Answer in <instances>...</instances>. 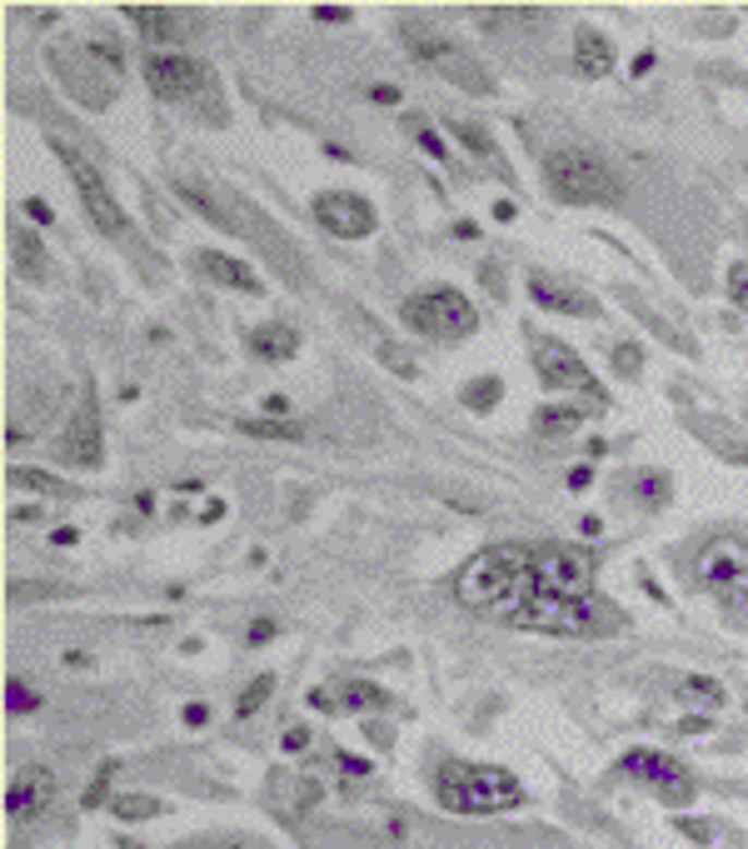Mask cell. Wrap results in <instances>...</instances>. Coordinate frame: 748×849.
Instances as JSON below:
<instances>
[{
    "label": "cell",
    "mask_w": 748,
    "mask_h": 849,
    "mask_svg": "<svg viewBox=\"0 0 748 849\" xmlns=\"http://www.w3.org/2000/svg\"><path fill=\"white\" fill-rule=\"evenodd\" d=\"M529 296H534L544 310H564V315H599V300H594V296L564 290V285L544 280V275H534V280H529Z\"/></svg>",
    "instance_id": "obj_18"
},
{
    "label": "cell",
    "mask_w": 748,
    "mask_h": 849,
    "mask_svg": "<svg viewBox=\"0 0 748 849\" xmlns=\"http://www.w3.org/2000/svg\"><path fill=\"white\" fill-rule=\"evenodd\" d=\"M269 690H275V674H255L245 695L234 699V715H240V720H250V715H255V709L269 699Z\"/></svg>",
    "instance_id": "obj_27"
},
{
    "label": "cell",
    "mask_w": 748,
    "mask_h": 849,
    "mask_svg": "<svg viewBox=\"0 0 748 849\" xmlns=\"http://www.w3.org/2000/svg\"><path fill=\"white\" fill-rule=\"evenodd\" d=\"M589 415H599L594 405H544V410L534 415V424L544 430V435H554V430H574V424H584Z\"/></svg>",
    "instance_id": "obj_23"
},
{
    "label": "cell",
    "mask_w": 748,
    "mask_h": 849,
    "mask_svg": "<svg viewBox=\"0 0 748 849\" xmlns=\"http://www.w3.org/2000/svg\"><path fill=\"white\" fill-rule=\"evenodd\" d=\"M455 135H459V141H465L474 155H490L494 166H499V155H494V141H490V135H484L480 125H469V120H459V125H455Z\"/></svg>",
    "instance_id": "obj_30"
},
{
    "label": "cell",
    "mask_w": 748,
    "mask_h": 849,
    "mask_svg": "<svg viewBox=\"0 0 748 849\" xmlns=\"http://www.w3.org/2000/svg\"><path fill=\"white\" fill-rule=\"evenodd\" d=\"M693 570H699V579L724 605L748 600V545L744 540L724 535V540L703 545V554H699V565H693Z\"/></svg>",
    "instance_id": "obj_9"
},
{
    "label": "cell",
    "mask_w": 748,
    "mask_h": 849,
    "mask_svg": "<svg viewBox=\"0 0 748 849\" xmlns=\"http://www.w3.org/2000/svg\"><path fill=\"white\" fill-rule=\"evenodd\" d=\"M81 56H85V50H81ZM50 65H56L60 85H65V91H71L81 106H91V110L110 106V95H116V75H95L91 71V56H85V71H75V56L60 46V50H50Z\"/></svg>",
    "instance_id": "obj_15"
},
{
    "label": "cell",
    "mask_w": 748,
    "mask_h": 849,
    "mask_svg": "<svg viewBox=\"0 0 748 849\" xmlns=\"http://www.w3.org/2000/svg\"><path fill=\"white\" fill-rule=\"evenodd\" d=\"M50 800H56V769L46 765H21L5 785V814L15 825H31L40 810H50Z\"/></svg>",
    "instance_id": "obj_13"
},
{
    "label": "cell",
    "mask_w": 748,
    "mask_h": 849,
    "mask_svg": "<svg viewBox=\"0 0 748 849\" xmlns=\"http://www.w3.org/2000/svg\"><path fill=\"white\" fill-rule=\"evenodd\" d=\"M245 435H260V440H300L304 424H290V420H240Z\"/></svg>",
    "instance_id": "obj_26"
},
{
    "label": "cell",
    "mask_w": 748,
    "mask_h": 849,
    "mask_svg": "<svg viewBox=\"0 0 748 849\" xmlns=\"http://www.w3.org/2000/svg\"><path fill=\"white\" fill-rule=\"evenodd\" d=\"M250 350H255L260 360H290V355L300 350V340H294L290 325H260V331H250Z\"/></svg>",
    "instance_id": "obj_19"
},
{
    "label": "cell",
    "mask_w": 748,
    "mask_h": 849,
    "mask_svg": "<svg viewBox=\"0 0 748 849\" xmlns=\"http://www.w3.org/2000/svg\"><path fill=\"white\" fill-rule=\"evenodd\" d=\"M190 849H250V845H190Z\"/></svg>",
    "instance_id": "obj_41"
},
{
    "label": "cell",
    "mask_w": 748,
    "mask_h": 849,
    "mask_svg": "<svg viewBox=\"0 0 748 849\" xmlns=\"http://www.w3.org/2000/svg\"><path fill=\"white\" fill-rule=\"evenodd\" d=\"M125 21L135 25L150 46H160V50H170L176 40H190L200 31L195 15L176 11V5H125Z\"/></svg>",
    "instance_id": "obj_14"
},
{
    "label": "cell",
    "mask_w": 748,
    "mask_h": 849,
    "mask_svg": "<svg viewBox=\"0 0 748 849\" xmlns=\"http://www.w3.org/2000/svg\"><path fill=\"white\" fill-rule=\"evenodd\" d=\"M379 360H385V366L395 370V375H405V380H414V375H420V370H414V360H410V355H399L395 345H379Z\"/></svg>",
    "instance_id": "obj_32"
},
{
    "label": "cell",
    "mask_w": 748,
    "mask_h": 849,
    "mask_svg": "<svg viewBox=\"0 0 748 849\" xmlns=\"http://www.w3.org/2000/svg\"><path fill=\"white\" fill-rule=\"evenodd\" d=\"M110 810L120 814V820H150V814H160L165 804L155 800V794H116V804Z\"/></svg>",
    "instance_id": "obj_25"
},
{
    "label": "cell",
    "mask_w": 748,
    "mask_h": 849,
    "mask_svg": "<svg viewBox=\"0 0 748 849\" xmlns=\"http://www.w3.org/2000/svg\"><path fill=\"white\" fill-rule=\"evenodd\" d=\"M315 220L339 240H364L374 230V205L354 190H325L315 195Z\"/></svg>",
    "instance_id": "obj_12"
},
{
    "label": "cell",
    "mask_w": 748,
    "mask_h": 849,
    "mask_svg": "<svg viewBox=\"0 0 748 849\" xmlns=\"http://www.w3.org/2000/svg\"><path fill=\"white\" fill-rule=\"evenodd\" d=\"M614 366H619L624 375H634V370H639V350H634V345H619V350H614Z\"/></svg>",
    "instance_id": "obj_35"
},
{
    "label": "cell",
    "mask_w": 748,
    "mask_h": 849,
    "mask_svg": "<svg viewBox=\"0 0 748 849\" xmlns=\"http://www.w3.org/2000/svg\"><path fill=\"white\" fill-rule=\"evenodd\" d=\"M504 385L499 380H474V385H465V405L469 410H490V405H499Z\"/></svg>",
    "instance_id": "obj_29"
},
{
    "label": "cell",
    "mask_w": 748,
    "mask_h": 849,
    "mask_svg": "<svg viewBox=\"0 0 748 849\" xmlns=\"http://www.w3.org/2000/svg\"><path fill=\"white\" fill-rule=\"evenodd\" d=\"M524 800V779L515 775V769L504 765H465V760H455V765L439 769V804L455 814H504L515 810V804Z\"/></svg>",
    "instance_id": "obj_2"
},
{
    "label": "cell",
    "mask_w": 748,
    "mask_h": 849,
    "mask_svg": "<svg viewBox=\"0 0 748 849\" xmlns=\"http://www.w3.org/2000/svg\"><path fill=\"white\" fill-rule=\"evenodd\" d=\"M205 720H210V709L205 705H185V725H205Z\"/></svg>",
    "instance_id": "obj_37"
},
{
    "label": "cell",
    "mask_w": 748,
    "mask_h": 849,
    "mask_svg": "<svg viewBox=\"0 0 748 849\" xmlns=\"http://www.w3.org/2000/svg\"><path fill=\"white\" fill-rule=\"evenodd\" d=\"M574 65H579V75H589V81L614 71V50H608V40L599 36L594 25H579V31H574Z\"/></svg>",
    "instance_id": "obj_17"
},
{
    "label": "cell",
    "mask_w": 748,
    "mask_h": 849,
    "mask_svg": "<svg viewBox=\"0 0 748 849\" xmlns=\"http://www.w3.org/2000/svg\"><path fill=\"white\" fill-rule=\"evenodd\" d=\"M465 610L539 635H614L624 620L594 595V560L574 545H490L459 570Z\"/></svg>",
    "instance_id": "obj_1"
},
{
    "label": "cell",
    "mask_w": 748,
    "mask_h": 849,
    "mask_svg": "<svg viewBox=\"0 0 748 849\" xmlns=\"http://www.w3.org/2000/svg\"><path fill=\"white\" fill-rule=\"evenodd\" d=\"M534 370H539V380H544L550 390H574V395H584L594 410H604V405H608V395H604V385L594 380V370H589L584 360L569 350V345L534 340Z\"/></svg>",
    "instance_id": "obj_8"
},
{
    "label": "cell",
    "mask_w": 748,
    "mask_h": 849,
    "mask_svg": "<svg viewBox=\"0 0 748 849\" xmlns=\"http://www.w3.org/2000/svg\"><path fill=\"white\" fill-rule=\"evenodd\" d=\"M399 320L410 331L430 335V340H465V335L480 331V315L459 290L449 285H430V290H414L405 306H399Z\"/></svg>",
    "instance_id": "obj_4"
},
{
    "label": "cell",
    "mask_w": 748,
    "mask_h": 849,
    "mask_svg": "<svg viewBox=\"0 0 748 849\" xmlns=\"http://www.w3.org/2000/svg\"><path fill=\"white\" fill-rule=\"evenodd\" d=\"M678 695L689 699V705H703V709H724L728 705V690L719 680H709V674H684Z\"/></svg>",
    "instance_id": "obj_22"
},
{
    "label": "cell",
    "mask_w": 748,
    "mask_h": 849,
    "mask_svg": "<svg viewBox=\"0 0 748 849\" xmlns=\"http://www.w3.org/2000/svg\"><path fill=\"white\" fill-rule=\"evenodd\" d=\"M728 300H734L738 310H748V260H734V265H728Z\"/></svg>",
    "instance_id": "obj_31"
},
{
    "label": "cell",
    "mask_w": 748,
    "mask_h": 849,
    "mask_svg": "<svg viewBox=\"0 0 748 849\" xmlns=\"http://www.w3.org/2000/svg\"><path fill=\"white\" fill-rule=\"evenodd\" d=\"M40 595H65V590H60V585H11V590H5V600L21 605V600H40Z\"/></svg>",
    "instance_id": "obj_34"
},
{
    "label": "cell",
    "mask_w": 748,
    "mask_h": 849,
    "mask_svg": "<svg viewBox=\"0 0 748 849\" xmlns=\"http://www.w3.org/2000/svg\"><path fill=\"white\" fill-rule=\"evenodd\" d=\"M399 36L410 40V50L424 60V65H434L439 75H449L455 85H465V91H474V95H490V75H484V65H474L469 60V50H459L449 36H439L430 21H405L399 25Z\"/></svg>",
    "instance_id": "obj_6"
},
{
    "label": "cell",
    "mask_w": 748,
    "mask_h": 849,
    "mask_svg": "<svg viewBox=\"0 0 748 849\" xmlns=\"http://www.w3.org/2000/svg\"><path fill=\"white\" fill-rule=\"evenodd\" d=\"M265 410H269V415H280V420H285V410H290V400H280V395H269V400H265Z\"/></svg>",
    "instance_id": "obj_40"
},
{
    "label": "cell",
    "mask_w": 748,
    "mask_h": 849,
    "mask_svg": "<svg viewBox=\"0 0 748 849\" xmlns=\"http://www.w3.org/2000/svg\"><path fill=\"white\" fill-rule=\"evenodd\" d=\"M200 271L210 275V280L230 285V290H245V296H260V290H265V285H260V275L250 271L245 260L225 255V250H205V255H200Z\"/></svg>",
    "instance_id": "obj_16"
},
{
    "label": "cell",
    "mask_w": 748,
    "mask_h": 849,
    "mask_svg": "<svg viewBox=\"0 0 748 849\" xmlns=\"http://www.w3.org/2000/svg\"><path fill=\"white\" fill-rule=\"evenodd\" d=\"M25 215H31V220H46V225H50V205H46V201H36V195L25 201Z\"/></svg>",
    "instance_id": "obj_36"
},
{
    "label": "cell",
    "mask_w": 748,
    "mask_h": 849,
    "mask_svg": "<svg viewBox=\"0 0 748 849\" xmlns=\"http://www.w3.org/2000/svg\"><path fill=\"white\" fill-rule=\"evenodd\" d=\"M145 85L160 100H195L200 91L215 85V71L200 56H185V50H150L145 56Z\"/></svg>",
    "instance_id": "obj_7"
},
{
    "label": "cell",
    "mask_w": 748,
    "mask_h": 849,
    "mask_svg": "<svg viewBox=\"0 0 748 849\" xmlns=\"http://www.w3.org/2000/svg\"><path fill=\"white\" fill-rule=\"evenodd\" d=\"M100 450H106V435H100V410H95V390L85 385V400L75 405L65 435H60L56 455L65 465H81V470H95L100 465Z\"/></svg>",
    "instance_id": "obj_11"
},
{
    "label": "cell",
    "mask_w": 748,
    "mask_h": 849,
    "mask_svg": "<svg viewBox=\"0 0 748 849\" xmlns=\"http://www.w3.org/2000/svg\"><path fill=\"white\" fill-rule=\"evenodd\" d=\"M110 779H116V765H100V769H95V785H91V790H85V810H95V804L106 800Z\"/></svg>",
    "instance_id": "obj_33"
},
{
    "label": "cell",
    "mask_w": 748,
    "mask_h": 849,
    "mask_svg": "<svg viewBox=\"0 0 748 849\" xmlns=\"http://www.w3.org/2000/svg\"><path fill=\"white\" fill-rule=\"evenodd\" d=\"M40 705H46V699H40L25 680H5V709H11V715H31V709H40Z\"/></svg>",
    "instance_id": "obj_28"
},
{
    "label": "cell",
    "mask_w": 748,
    "mask_h": 849,
    "mask_svg": "<svg viewBox=\"0 0 748 849\" xmlns=\"http://www.w3.org/2000/svg\"><path fill=\"white\" fill-rule=\"evenodd\" d=\"M15 271L25 275V280H46L50 275V265L46 260H40V246H36V236H15Z\"/></svg>",
    "instance_id": "obj_24"
},
{
    "label": "cell",
    "mask_w": 748,
    "mask_h": 849,
    "mask_svg": "<svg viewBox=\"0 0 748 849\" xmlns=\"http://www.w3.org/2000/svg\"><path fill=\"white\" fill-rule=\"evenodd\" d=\"M5 480H11L15 490H36V495H75V485L56 480V475H46V470H31V465H11Z\"/></svg>",
    "instance_id": "obj_21"
},
{
    "label": "cell",
    "mask_w": 748,
    "mask_h": 849,
    "mask_svg": "<svg viewBox=\"0 0 748 849\" xmlns=\"http://www.w3.org/2000/svg\"><path fill=\"white\" fill-rule=\"evenodd\" d=\"M50 151L60 155V166L71 170V180H75V190H81L85 215H91V225H95V230H100V236H110V240H125V246H135V230H130L125 211L116 205V195L106 190L100 170H95L91 160H85V155H75L65 141H50Z\"/></svg>",
    "instance_id": "obj_5"
},
{
    "label": "cell",
    "mask_w": 748,
    "mask_h": 849,
    "mask_svg": "<svg viewBox=\"0 0 748 849\" xmlns=\"http://www.w3.org/2000/svg\"><path fill=\"white\" fill-rule=\"evenodd\" d=\"M544 180H550V195L564 205H619L624 201V180L589 151H554L544 160Z\"/></svg>",
    "instance_id": "obj_3"
},
{
    "label": "cell",
    "mask_w": 748,
    "mask_h": 849,
    "mask_svg": "<svg viewBox=\"0 0 748 849\" xmlns=\"http://www.w3.org/2000/svg\"><path fill=\"white\" fill-rule=\"evenodd\" d=\"M310 705L315 709H354V705H389V695L379 684H350V695H325V690H315Z\"/></svg>",
    "instance_id": "obj_20"
},
{
    "label": "cell",
    "mask_w": 748,
    "mask_h": 849,
    "mask_svg": "<svg viewBox=\"0 0 748 849\" xmlns=\"http://www.w3.org/2000/svg\"><path fill=\"white\" fill-rule=\"evenodd\" d=\"M619 769L629 779H639V785H649L654 794H664L668 804H693V794H699L693 775L674 755H664V750H629L619 760Z\"/></svg>",
    "instance_id": "obj_10"
},
{
    "label": "cell",
    "mask_w": 748,
    "mask_h": 849,
    "mask_svg": "<svg viewBox=\"0 0 748 849\" xmlns=\"http://www.w3.org/2000/svg\"><path fill=\"white\" fill-rule=\"evenodd\" d=\"M319 21H345V15H350V11H345V5H319Z\"/></svg>",
    "instance_id": "obj_38"
},
{
    "label": "cell",
    "mask_w": 748,
    "mask_h": 849,
    "mask_svg": "<svg viewBox=\"0 0 748 849\" xmlns=\"http://www.w3.org/2000/svg\"><path fill=\"white\" fill-rule=\"evenodd\" d=\"M374 100H379V106H395V85H374Z\"/></svg>",
    "instance_id": "obj_39"
}]
</instances>
